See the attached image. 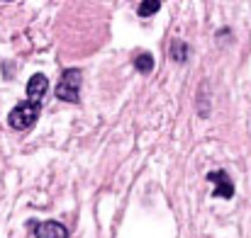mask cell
<instances>
[{"label": "cell", "instance_id": "6da1fadb", "mask_svg": "<svg viewBox=\"0 0 251 238\" xmlns=\"http://www.w3.org/2000/svg\"><path fill=\"white\" fill-rule=\"evenodd\" d=\"M39 112H42V105H37V102H20V105H15L12 109H10V114H7V124L12 127V129H17V131H27L29 127H34V122L39 119Z\"/></svg>", "mask_w": 251, "mask_h": 238}, {"label": "cell", "instance_id": "7a4b0ae2", "mask_svg": "<svg viewBox=\"0 0 251 238\" xmlns=\"http://www.w3.org/2000/svg\"><path fill=\"white\" fill-rule=\"evenodd\" d=\"M81 83H83V73H81V68H66L64 73H61V80H59V85H56V97L61 100V102H71V105H76L81 97Z\"/></svg>", "mask_w": 251, "mask_h": 238}, {"label": "cell", "instance_id": "3957f363", "mask_svg": "<svg viewBox=\"0 0 251 238\" xmlns=\"http://www.w3.org/2000/svg\"><path fill=\"white\" fill-rule=\"evenodd\" d=\"M27 226L37 238H69V229L59 221H29Z\"/></svg>", "mask_w": 251, "mask_h": 238}, {"label": "cell", "instance_id": "277c9868", "mask_svg": "<svg viewBox=\"0 0 251 238\" xmlns=\"http://www.w3.org/2000/svg\"><path fill=\"white\" fill-rule=\"evenodd\" d=\"M207 182L215 185V192H212L215 197H220V199H232L234 197V185H232V180H229V175L225 170L207 173Z\"/></svg>", "mask_w": 251, "mask_h": 238}, {"label": "cell", "instance_id": "5b68a950", "mask_svg": "<svg viewBox=\"0 0 251 238\" xmlns=\"http://www.w3.org/2000/svg\"><path fill=\"white\" fill-rule=\"evenodd\" d=\"M47 87H49V80L47 76H42V73H37V76H32V78L27 80V97H29V102H42V97H44V92H47Z\"/></svg>", "mask_w": 251, "mask_h": 238}, {"label": "cell", "instance_id": "8992f818", "mask_svg": "<svg viewBox=\"0 0 251 238\" xmlns=\"http://www.w3.org/2000/svg\"><path fill=\"white\" fill-rule=\"evenodd\" d=\"M168 54H171V59H173L176 64H185L188 56H190V46H188L185 42H180V39H171Z\"/></svg>", "mask_w": 251, "mask_h": 238}, {"label": "cell", "instance_id": "52a82bcc", "mask_svg": "<svg viewBox=\"0 0 251 238\" xmlns=\"http://www.w3.org/2000/svg\"><path fill=\"white\" fill-rule=\"evenodd\" d=\"M159 10H161V2H159V0H142L139 7H137L139 17H151V15H156Z\"/></svg>", "mask_w": 251, "mask_h": 238}, {"label": "cell", "instance_id": "ba28073f", "mask_svg": "<svg viewBox=\"0 0 251 238\" xmlns=\"http://www.w3.org/2000/svg\"><path fill=\"white\" fill-rule=\"evenodd\" d=\"M134 68H137L139 73H151V71H154V56H151V54H139V56L134 59Z\"/></svg>", "mask_w": 251, "mask_h": 238}, {"label": "cell", "instance_id": "9c48e42d", "mask_svg": "<svg viewBox=\"0 0 251 238\" xmlns=\"http://www.w3.org/2000/svg\"><path fill=\"white\" fill-rule=\"evenodd\" d=\"M205 83L200 85V97H198V112H200V117H210V107L205 105Z\"/></svg>", "mask_w": 251, "mask_h": 238}]
</instances>
